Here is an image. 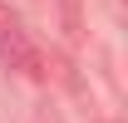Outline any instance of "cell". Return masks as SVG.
Segmentation results:
<instances>
[{
  "instance_id": "obj_1",
  "label": "cell",
  "mask_w": 128,
  "mask_h": 123,
  "mask_svg": "<svg viewBox=\"0 0 128 123\" xmlns=\"http://www.w3.org/2000/svg\"><path fill=\"white\" fill-rule=\"evenodd\" d=\"M0 59L10 64L15 74H25V79H44V59H40V49L30 44V34L20 30L15 15L0 20Z\"/></svg>"
}]
</instances>
